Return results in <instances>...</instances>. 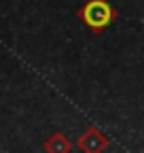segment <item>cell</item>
<instances>
[{
  "label": "cell",
  "mask_w": 144,
  "mask_h": 153,
  "mask_svg": "<svg viewBox=\"0 0 144 153\" xmlns=\"http://www.w3.org/2000/svg\"><path fill=\"white\" fill-rule=\"evenodd\" d=\"M79 147L85 153H100L106 147V138L98 130H89V132H85V136L79 138Z\"/></svg>",
  "instance_id": "2"
},
{
  "label": "cell",
  "mask_w": 144,
  "mask_h": 153,
  "mask_svg": "<svg viewBox=\"0 0 144 153\" xmlns=\"http://www.w3.org/2000/svg\"><path fill=\"white\" fill-rule=\"evenodd\" d=\"M45 149L49 153H68L70 151V143L66 140V136H62V134H53V138L45 145Z\"/></svg>",
  "instance_id": "3"
},
{
  "label": "cell",
  "mask_w": 144,
  "mask_h": 153,
  "mask_svg": "<svg viewBox=\"0 0 144 153\" xmlns=\"http://www.w3.org/2000/svg\"><path fill=\"white\" fill-rule=\"evenodd\" d=\"M83 22L91 28V30H102L112 22L115 11L106 0H89V2L81 9Z\"/></svg>",
  "instance_id": "1"
}]
</instances>
